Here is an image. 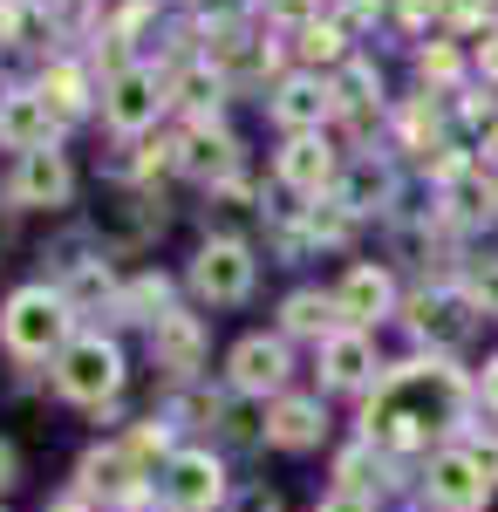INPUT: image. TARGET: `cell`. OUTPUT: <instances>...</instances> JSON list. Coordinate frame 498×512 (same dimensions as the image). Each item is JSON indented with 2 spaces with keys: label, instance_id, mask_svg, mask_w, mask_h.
<instances>
[{
  "label": "cell",
  "instance_id": "6da1fadb",
  "mask_svg": "<svg viewBox=\"0 0 498 512\" xmlns=\"http://www.w3.org/2000/svg\"><path fill=\"white\" fill-rule=\"evenodd\" d=\"M464 376L451 362H403L389 369L369 410H362V437L369 444H389V451H410V444H430L437 431H451L464 410Z\"/></svg>",
  "mask_w": 498,
  "mask_h": 512
},
{
  "label": "cell",
  "instance_id": "7a4b0ae2",
  "mask_svg": "<svg viewBox=\"0 0 498 512\" xmlns=\"http://www.w3.org/2000/svg\"><path fill=\"white\" fill-rule=\"evenodd\" d=\"M62 335H69V301L48 294V287H21V294L7 301V315H0V342L21 355V362L62 349Z\"/></svg>",
  "mask_w": 498,
  "mask_h": 512
},
{
  "label": "cell",
  "instance_id": "3957f363",
  "mask_svg": "<svg viewBox=\"0 0 498 512\" xmlns=\"http://www.w3.org/2000/svg\"><path fill=\"white\" fill-rule=\"evenodd\" d=\"M116 383H123V355H116V342H103V335L69 342L62 362H55V390L76 396V403H103V396H116Z\"/></svg>",
  "mask_w": 498,
  "mask_h": 512
},
{
  "label": "cell",
  "instance_id": "277c9868",
  "mask_svg": "<svg viewBox=\"0 0 498 512\" xmlns=\"http://www.w3.org/2000/svg\"><path fill=\"white\" fill-rule=\"evenodd\" d=\"M192 287L205 301H219V308L246 301V294H253V253H246L239 239H205L198 260H192Z\"/></svg>",
  "mask_w": 498,
  "mask_h": 512
},
{
  "label": "cell",
  "instance_id": "5b68a950",
  "mask_svg": "<svg viewBox=\"0 0 498 512\" xmlns=\"http://www.w3.org/2000/svg\"><path fill=\"white\" fill-rule=\"evenodd\" d=\"M164 76L157 69H116L110 76V96H103V117H110V130H123V137H137V130H151L157 117H164Z\"/></svg>",
  "mask_w": 498,
  "mask_h": 512
},
{
  "label": "cell",
  "instance_id": "8992f818",
  "mask_svg": "<svg viewBox=\"0 0 498 512\" xmlns=\"http://www.w3.org/2000/svg\"><path fill=\"white\" fill-rule=\"evenodd\" d=\"M164 499H171V512H212L226 499L219 458H212V451H178L171 472H164Z\"/></svg>",
  "mask_w": 498,
  "mask_h": 512
},
{
  "label": "cell",
  "instance_id": "52a82bcc",
  "mask_svg": "<svg viewBox=\"0 0 498 512\" xmlns=\"http://www.w3.org/2000/svg\"><path fill=\"white\" fill-rule=\"evenodd\" d=\"M492 499V478L471 465V451H444L430 465V506L437 512H485Z\"/></svg>",
  "mask_w": 498,
  "mask_h": 512
},
{
  "label": "cell",
  "instance_id": "ba28073f",
  "mask_svg": "<svg viewBox=\"0 0 498 512\" xmlns=\"http://www.w3.org/2000/svg\"><path fill=\"white\" fill-rule=\"evenodd\" d=\"M226 369H232V390L239 396H267V390L287 383L294 362H287V342H280V335H246V342L232 349Z\"/></svg>",
  "mask_w": 498,
  "mask_h": 512
},
{
  "label": "cell",
  "instance_id": "9c48e42d",
  "mask_svg": "<svg viewBox=\"0 0 498 512\" xmlns=\"http://www.w3.org/2000/svg\"><path fill=\"white\" fill-rule=\"evenodd\" d=\"M410 328L437 349H458L471 335V294H417L410 301Z\"/></svg>",
  "mask_w": 498,
  "mask_h": 512
},
{
  "label": "cell",
  "instance_id": "30bf717a",
  "mask_svg": "<svg viewBox=\"0 0 498 512\" xmlns=\"http://www.w3.org/2000/svg\"><path fill=\"white\" fill-rule=\"evenodd\" d=\"M273 117L287 123L294 137H301V130H321V117H335V82L287 76V82H280V96H273Z\"/></svg>",
  "mask_w": 498,
  "mask_h": 512
},
{
  "label": "cell",
  "instance_id": "8fae6325",
  "mask_svg": "<svg viewBox=\"0 0 498 512\" xmlns=\"http://www.w3.org/2000/svg\"><path fill=\"white\" fill-rule=\"evenodd\" d=\"M69 192H76V178H69V158L62 151H28L21 158V178H14V198L21 205H69Z\"/></svg>",
  "mask_w": 498,
  "mask_h": 512
},
{
  "label": "cell",
  "instance_id": "7c38bea8",
  "mask_svg": "<svg viewBox=\"0 0 498 512\" xmlns=\"http://www.w3.org/2000/svg\"><path fill=\"white\" fill-rule=\"evenodd\" d=\"M48 123H55L48 96H35V89H14V96L0 103V144L28 158V151H41V144H48Z\"/></svg>",
  "mask_w": 498,
  "mask_h": 512
},
{
  "label": "cell",
  "instance_id": "4fadbf2b",
  "mask_svg": "<svg viewBox=\"0 0 498 512\" xmlns=\"http://www.w3.org/2000/svg\"><path fill=\"white\" fill-rule=\"evenodd\" d=\"M335 308H342V321L369 328V321H383L389 308H396V280H389L383 267H348L342 294H335Z\"/></svg>",
  "mask_w": 498,
  "mask_h": 512
},
{
  "label": "cell",
  "instance_id": "5bb4252c",
  "mask_svg": "<svg viewBox=\"0 0 498 512\" xmlns=\"http://www.w3.org/2000/svg\"><path fill=\"white\" fill-rule=\"evenodd\" d=\"M151 349H157V369L192 376L198 355H205V328H198V315H157L151 321Z\"/></svg>",
  "mask_w": 498,
  "mask_h": 512
},
{
  "label": "cell",
  "instance_id": "9a60e30c",
  "mask_svg": "<svg viewBox=\"0 0 498 512\" xmlns=\"http://www.w3.org/2000/svg\"><path fill=\"white\" fill-rule=\"evenodd\" d=\"M280 178H287L294 192L321 198V185L335 178V151L321 144V130H301V137H287V151H280Z\"/></svg>",
  "mask_w": 498,
  "mask_h": 512
},
{
  "label": "cell",
  "instance_id": "2e32d148",
  "mask_svg": "<svg viewBox=\"0 0 498 512\" xmlns=\"http://www.w3.org/2000/svg\"><path fill=\"white\" fill-rule=\"evenodd\" d=\"M369 369H376V349H369V335H362V328H342V335H328V342H321V376H328L335 390L369 383Z\"/></svg>",
  "mask_w": 498,
  "mask_h": 512
},
{
  "label": "cell",
  "instance_id": "e0dca14e",
  "mask_svg": "<svg viewBox=\"0 0 498 512\" xmlns=\"http://www.w3.org/2000/svg\"><path fill=\"white\" fill-rule=\"evenodd\" d=\"M321 431H328V417H321L314 396H280V410L267 417V437L280 444V451H314Z\"/></svg>",
  "mask_w": 498,
  "mask_h": 512
},
{
  "label": "cell",
  "instance_id": "ac0fdd59",
  "mask_svg": "<svg viewBox=\"0 0 498 512\" xmlns=\"http://www.w3.org/2000/svg\"><path fill=\"white\" fill-rule=\"evenodd\" d=\"M178 164H185L192 178H232V164H239V144H232L226 130H212V123H198L192 137L178 144Z\"/></svg>",
  "mask_w": 498,
  "mask_h": 512
},
{
  "label": "cell",
  "instance_id": "d6986e66",
  "mask_svg": "<svg viewBox=\"0 0 498 512\" xmlns=\"http://www.w3.org/2000/svg\"><path fill=\"white\" fill-rule=\"evenodd\" d=\"M444 192H451V212L458 219H492L498 212V185L478 164H444Z\"/></svg>",
  "mask_w": 498,
  "mask_h": 512
},
{
  "label": "cell",
  "instance_id": "ffe728a7",
  "mask_svg": "<svg viewBox=\"0 0 498 512\" xmlns=\"http://www.w3.org/2000/svg\"><path fill=\"white\" fill-rule=\"evenodd\" d=\"M335 110H348L355 123H369V110H383V82L369 62H348L342 82H335Z\"/></svg>",
  "mask_w": 498,
  "mask_h": 512
},
{
  "label": "cell",
  "instance_id": "44dd1931",
  "mask_svg": "<svg viewBox=\"0 0 498 512\" xmlns=\"http://www.w3.org/2000/svg\"><path fill=\"white\" fill-rule=\"evenodd\" d=\"M335 315H342V308H335V294H294L280 321H287V335H314V342H328V335H342Z\"/></svg>",
  "mask_w": 498,
  "mask_h": 512
},
{
  "label": "cell",
  "instance_id": "7402d4cb",
  "mask_svg": "<svg viewBox=\"0 0 498 512\" xmlns=\"http://www.w3.org/2000/svg\"><path fill=\"white\" fill-rule=\"evenodd\" d=\"M82 478H89L96 492H130V485H137V451H130V444L89 451V458H82Z\"/></svg>",
  "mask_w": 498,
  "mask_h": 512
},
{
  "label": "cell",
  "instance_id": "603a6c76",
  "mask_svg": "<svg viewBox=\"0 0 498 512\" xmlns=\"http://www.w3.org/2000/svg\"><path fill=\"white\" fill-rule=\"evenodd\" d=\"M41 96H48V110H55V117H76L82 103H89V96H82V69H69V62H62V69H48V89H41Z\"/></svg>",
  "mask_w": 498,
  "mask_h": 512
},
{
  "label": "cell",
  "instance_id": "cb8c5ba5",
  "mask_svg": "<svg viewBox=\"0 0 498 512\" xmlns=\"http://www.w3.org/2000/svg\"><path fill=\"white\" fill-rule=\"evenodd\" d=\"M369 198H389V171L383 164H362V171H355V178H348V212H369Z\"/></svg>",
  "mask_w": 498,
  "mask_h": 512
},
{
  "label": "cell",
  "instance_id": "d4e9b609",
  "mask_svg": "<svg viewBox=\"0 0 498 512\" xmlns=\"http://www.w3.org/2000/svg\"><path fill=\"white\" fill-rule=\"evenodd\" d=\"M417 69H423V82H458V69H464V55L451 48V41H430L417 55Z\"/></svg>",
  "mask_w": 498,
  "mask_h": 512
},
{
  "label": "cell",
  "instance_id": "484cf974",
  "mask_svg": "<svg viewBox=\"0 0 498 512\" xmlns=\"http://www.w3.org/2000/svg\"><path fill=\"white\" fill-rule=\"evenodd\" d=\"M123 308H130V321H157V315H171V308H164V280H137V287L123 294Z\"/></svg>",
  "mask_w": 498,
  "mask_h": 512
},
{
  "label": "cell",
  "instance_id": "4316f807",
  "mask_svg": "<svg viewBox=\"0 0 498 512\" xmlns=\"http://www.w3.org/2000/svg\"><path fill=\"white\" fill-rule=\"evenodd\" d=\"M301 55H307V62H335V55H342V28L307 21V28H301Z\"/></svg>",
  "mask_w": 498,
  "mask_h": 512
},
{
  "label": "cell",
  "instance_id": "83f0119b",
  "mask_svg": "<svg viewBox=\"0 0 498 512\" xmlns=\"http://www.w3.org/2000/svg\"><path fill=\"white\" fill-rule=\"evenodd\" d=\"M471 308H485V315H498V260H485V267L471 274Z\"/></svg>",
  "mask_w": 498,
  "mask_h": 512
},
{
  "label": "cell",
  "instance_id": "f1b7e54d",
  "mask_svg": "<svg viewBox=\"0 0 498 512\" xmlns=\"http://www.w3.org/2000/svg\"><path fill=\"white\" fill-rule=\"evenodd\" d=\"M314 512H376V499H369L362 485H335V492H328Z\"/></svg>",
  "mask_w": 498,
  "mask_h": 512
},
{
  "label": "cell",
  "instance_id": "f546056e",
  "mask_svg": "<svg viewBox=\"0 0 498 512\" xmlns=\"http://www.w3.org/2000/svg\"><path fill=\"white\" fill-rule=\"evenodd\" d=\"M464 451H471V465L498 485V437H478V444H464Z\"/></svg>",
  "mask_w": 498,
  "mask_h": 512
},
{
  "label": "cell",
  "instance_id": "4dcf8cb0",
  "mask_svg": "<svg viewBox=\"0 0 498 512\" xmlns=\"http://www.w3.org/2000/svg\"><path fill=\"white\" fill-rule=\"evenodd\" d=\"M267 14H273V21H301V28H307L314 0H267Z\"/></svg>",
  "mask_w": 498,
  "mask_h": 512
},
{
  "label": "cell",
  "instance_id": "1f68e13d",
  "mask_svg": "<svg viewBox=\"0 0 498 512\" xmlns=\"http://www.w3.org/2000/svg\"><path fill=\"white\" fill-rule=\"evenodd\" d=\"M437 7H444V14H451V21H458V28H471V21H478V14H485V0H437Z\"/></svg>",
  "mask_w": 498,
  "mask_h": 512
},
{
  "label": "cell",
  "instance_id": "d6a6232c",
  "mask_svg": "<svg viewBox=\"0 0 498 512\" xmlns=\"http://www.w3.org/2000/svg\"><path fill=\"white\" fill-rule=\"evenodd\" d=\"M239 512H280V499H273L267 485H253V492H239Z\"/></svg>",
  "mask_w": 498,
  "mask_h": 512
},
{
  "label": "cell",
  "instance_id": "836d02e7",
  "mask_svg": "<svg viewBox=\"0 0 498 512\" xmlns=\"http://www.w3.org/2000/svg\"><path fill=\"white\" fill-rule=\"evenodd\" d=\"M14 472H21V458H14V444L0 437V485H14Z\"/></svg>",
  "mask_w": 498,
  "mask_h": 512
},
{
  "label": "cell",
  "instance_id": "e575fe53",
  "mask_svg": "<svg viewBox=\"0 0 498 512\" xmlns=\"http://www.w3.org/2000/svg\"><path fill=\"white\" fill-rule=\"evenodd\" d=\"M478 396H485V403H492V410H498V355H492V362H485V383H478Z\"/></svg>",
  "mask_w": 498,
  "mask_h": 512
},
{
  "label": "cell",
  "instance_id": "d590c367",
  "mask_svg": "<svg viewBox=\"0 0 498 512\" xmlns=\"http://www.w3.org/2000/svg\"><path fill=\"white\" fill-rule=\"evenodd\" d=\"M485 76L498 82V41H492V48H485Z\"/></svg>",
  "mask_w": 498,
  "mask_h": 512
}]
</instances>
